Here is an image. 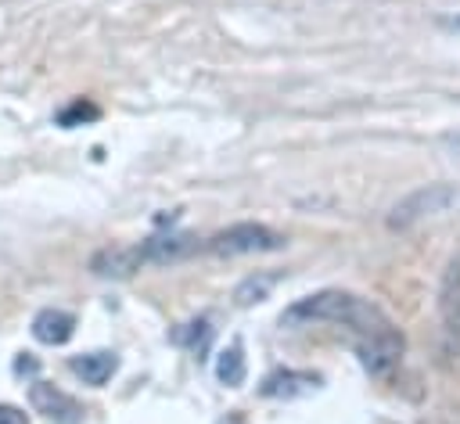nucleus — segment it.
I'll return each mask as SVG.
<instances>
[{"label": "nucleus", "instance_id": "f257e3e1", "mask_svg": "<svg viewBox=\"0 0 460 424\" xmlns=\"http://www.w3.org/2000/svg\"><path fill=\"white\" fill-rule=\"evenodd\" d=\"M280 323H288V327H298V323H341V327H352L359 334L388 327L385 313L374 309L370 302H363L352 291H316V295H305V298H298L295 305L284 309Z\"/></svg>", "mask_w": 460, "mask_h": 424}, {"label": "nucleus", "instance_id": "f03ea898", "mask_svg": "<svg viewBox=\"0 0 460 424\" xmlns=\"http://www.w3.org/2000/svg\"><path fill=\"white\" fill-rule=\"evenodd\" d=\"M460 201V190L453 187V183H428V187H417V190H410L406 198H399L395 201V208L388 212V226H413V223H420V219H428V216H442V212H449L453 205Z\"/></svg>", "mask_w": 460, "mask_h": 424}, {"label": "nucleus", "instance_id": "7ed1b4c3", "mask_svg": "<svg viewBox=\"0 0 460 424\" xmlns=\"http://www.w3.org/2000/svg\"><path fill=\"white\" fill-rule=\"evenodd\" d=\"M280 244H284V237L262 223H234V226L212 234L205 241V252H212L219 259H234V255H252V252H273Z\"/></svg>", "mask_w": 460, "mask_h": 424}, {"label": "nucleus", "instance_id": "20e7f679", "mask_svg": "<svg viewBox=\"0 0 460 424\" xmlns=\"http://www.w3.org/2000/svg\"><path fill=\"white\" fill-rule=\"evenodd\" d=\"M356 352H359V363H363L367 374H374V377H388V374L399 367V359H402V334H399L392 323L381 327V331L359 334Z\"/></svg>", "mask_w": 460, "mask_h": 424}, {"label": "nucleus", "instance_id": "39448f33", "mask_svg": "<svg viewBox=\"0 0 460 424\" xmlns=\"http://www.w3.org/2000/svg\"><path fill=\"white\" fill-rule=\"evenodd\" d=\"M29 402H32V410L43 413L50 424H83V406H79L68 392L54 388L50 381H32V384H29Z\"/></svg>", "mask_w": 460, "mask_h": 424}, {"label": "nucleus", "instance_id": "423d86ee", "mask_svg": "<svg viewBox=\"0 0 460 424\" xmlns=\"http://www.w3.org/2000/svg\"><path fill=\"white\" fill-rule=\"evenodd\" d=\"M201 244L194 234H158V237H147L137 244L140 252V262H155V266H165V262H180L187 255H194Z\"/></svg>", "mask_w": 460, "mask_h": 424}, {"label": "nucleus", "instance_id": "0eeeda50", "mask_svg": "<svg viewBox=\"0 0 460 424\" xmlns=\"http://www.w3.org/2000/svg\"><path fill=\"white\" fill-rule=\"evenodd\" d=\"M320 388V374L313 370H273L262 377V395L266 399H298Z\"/></svg>", "mask_w": 460, "mask_h": 424}, {"label": "nucleus", "instance_id": "6e6552de", "mask_svg": "<svg viewBox=\"0 0 460 424\" xmlns=\"http://www.w3.org/2000/svg\"><path fill=\"white\" fill-rule=\"evenodd\" d=\"M144 262H140V252H137V244H115V248H101L93 259H90V269L97 273V277H133L137 269H140Z\"/></svg>", "mask_w": 460, "mask_h": 424}, {"label": "nucleus", "instance_id": "1a4fd4ad", "mask_svg": "<svg viewBox=\"0 0 460 424\" xmlns=\"http://www.w3.org/2000/svg\"><path fill=\"white\" fill-rule=\"evenodd\" d=\"M75 334V316L65 309H40L32 316V338L40 345H65Z\"/></svg>", "mask_w": 460, "mask_h": 424}, {"label": "nucleus", "instance_id": "9d476101", "mask_svg": "<svg viewBox=\"0 0 460 424\" xmlns=\"http://www.w3.org/2000/svg\"><path fill=\"white\" fill-rule=\"evenodd\" d=\"M68 370L75 377H83V384L101 388L104 381H111V374L119 370V356L115 352H86V356H72Z\"/></svg>", "mask_w": 460, "mask_h": 424}, {"label": "nucleus", "instance_id": "9b49d317", "mask_svg": "<svg viewBox=\"0 0 460 424\" xmlns=\"http://www.w3.org/2000/svg\"><path fill=\"white\" fill-rule=\"evenodd\" d=\"M244 374H248L244 345H241V341H230V345L219 352V359H216V377H219V384H226V388H241V384H244Z\"/></svg>", "mask_w": 460, "mask_h": 424}, {"label": "nucleus", "instance_id": "f8f14e48", "mask_svg": "<svg viewBox=\"0 0 460 424\" xmlns=\"http://www.w3.org/2000/svg\"><path fill=\"white\" fill-rule=\"evenodd\" d=\"M176 341L180 345H187L198 359L208 352V345H212V327H208V316H198V320H190V323H183L180 331H176Z\"/></svg>", "mask_w": 460, "mask_h": 424}, {"label": "nucleus", "instance_id": "ddd939ff", "mask_svg": "<svg viewBox=\"0 0 460 424\" xmlns=\"http://www.w3.org/2000/svg\"><path fill=\"white\" fill-rule=\"evenodd\" d=\"M273 284H277V277H270V273L244 277V280L234 287V302H237V305H255V302H262V298L273 291Z\"/></svg>", "mask_w": 460, "mask_h": 424}, {"label": "nucleus", "instance_id": "4468645a", "mask_svg": "<svg viewBox=\"0 0 460 424\" xmlns=\"http://www.w3.org/2000/svg\"><path fill=\"white\" fill-rule=\"evenodd\" d=\"M97 119H101V108L93 101H86V97H75L68 108L58 111V126H65V129L83 126V122H97Z\"/></svg>", "mask_w": 460, "mask_h": 424}, {"label": "nucleus", "instance_id": "2eb2a0df", "mask_svg": "<svg viewBox=\"0 0 460 424\" xmlns=\"http://www.w3.org/2000/svg\"><path fill=\"white\" fill-rule=\"evenodd\" d=\"M0 424H29V417H25V410H18L11 402H0Z\"/></svg>", "mask_w": 460, "mask_h": 424}, {"label": "nucleus", "instance_id": "dca6fc26", "mask_svg": "<svg viewBox=\"0 0 460 424\" xmlns=\"http://www.w3.org/2000/svg\"><path fill=\"white\" fill-rule=\"evenodd\" d=\"M14 370H18V374H36V359H29V356H22V359L14 363Z\"/></svg>", "mask_w": 460, "mask_h": 424}, {"label": "nucleus", "instance_id": "f3484780", "mask_svg": "<svg viewBox=\"0 0 460 424\" xmlns=\"http://www.w3.org/2000/svg\"><path fill=\"white\" fill-rule=\"evenodd\" d=\"M219 424H244V417H241V413H226Z\"/></svg>", "mask_w": 460, "mask_h": 424}, {"label": "nucleus", "instance_id": "a211bd4d", "mask_svg": "<svg viewBox=\"0 0 460 424\" xmlns=\"http://www.w3.org/2000/svg\"><path fill=\"white\" fill-rule=\"evenodd\" d=\"M449 25H456V29H460V18H453V22H449Z\"/></svg>", "mask_w": 460, "mask_h": 424}, {"label": "nucleus", "instance_id": "6ab92c4d", "mask_svg": "<svg viewBox=\"0 0 460 424\" xmlns=\"http://www.w3.org/2000/svg\"><path fill=\"white\" fill-rule=\"evenodd\" d=\"M453 269H456V280H460V262H456V266H453Z\"/></svg>", "mask_w": 460, "mask_h": 424}, {"label": "nucleus", "instance_id": "aec40b11", "mask_svg": "<svg viewBox=\"0 0 460 424\" xmlns=\"http://www.w3.org/2000/svg\"><path fill=\"white\" fill-rule=\"evenodd\" d=\"M456 295H460V280H456ZM456 305H460V298H456Z\"/></svg>", "mask_w": 460, "mask_h": 424}]
</instances>
